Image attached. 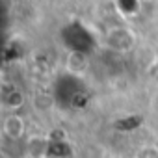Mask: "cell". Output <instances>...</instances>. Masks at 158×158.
Here are the masks:
<instances>
[{
    "label": "cell",
    "instance_id": "1",
    "mask_svg": "<svg viewBox=\"0 0 158 158\" xmlns=\"http://www.w3.org/2000/svg\"><path fill=\"white\" fill-rule=\"evenodd\" d=\"M61 45L69 52H80V54H91L97 48V37L95 34L80 21H71L67 23L60 34H58Z\"/></svg>",
    "mask_w": 158,
    "mask_h": 158
},
{
    "label": "cell",
    "instance_id": "2",
    "mask_svg": "<svg viewBox=\"0 0 158 158\" xmlns=\"http://www.w3.org/2000/svg\"><path fill=\"white\" fill-rule=\"evenodd\" d=\"M82 91H86V86L80 80V76L71 74L67 71L61 73L56 78V82H54V101L58 104H61V106H69L71 108L73 99L78 93H82Z\"/></svg>",
    "mask_w": 158,
    "mask_h": 158
},
{
    "label": "cell",
    "instance_id": "3",
    "mask_svg": "<svg viewBox=\"0 0 158 158\" xmlns=\"http://www.w3.org/2000/svg\"><path fill=\"white\" fill-rule=\"evenodd\" d=\"M136 35L127 26H115L106 34V45L115 52H127L134 47Z\"/></svg>",
    "mask_w": 158,
    "mask_h": 158
},
{
    "label": "cell",
    "instance_id": "4",
    "mask_svg": "<svg viewBox=\"0 0 158 158\" xmlns=\"http://www.w3.org/2000/svg\"><path fill=\"white\" fill-rule=\"evenodd\" d=\"M73 154H74V151L67 139H48L45 158H73Z\"/></svg>",
    "mask_w": 158,
    "mask_h": 158
},
{
    "label": "cell",
    "instance_id": "5",
    "mask_svg": "<svg viewBox=\"0 0 158 158\" xmlns=\"http://www.w3.org/2000/svg\"><path fill=\"white\" fill-rule=\"evenodd\" d=\"M2 130H4V134H6L10 139H19V138L23 136V132H24V121H23L19 115L11 114V115H8V117L4 119Z\"/></svg>",
    "mask_w": 158,
    "mask_h": 158
},
{
    "label": "cell",
    "instance_id": "6",
    "mask_svg": "<svg viewBox=\"0 0 158 158\" xmlns=\"http://www.w3.org/2000/svg\"><path fill=\"white\" fill-rule=\"evenodd\" d=\"M88 54H80V52H69L67 58V73L80 76L86 69H88Z\"/></svg>",
    "mask_w": 158,
    "mask_h": 158
},
{
    "label": "cell",
    "instance_id": "7",
    "mask_svg": "<svg viewBox=\"0 0 158 158\" xmlns=\"http://www.w3.org/2000/svg\"><path fill=\"white\" fill-rule=\"evenodd\" d=\"M115 8L121 15L125 17H132L139 11L141 8V0H115Z\"/></svg>",
    "mask_w": 158,
    "mask_h": 158
},
{
    "label": "cell",
    "instance_id": "8",
    "mask_svg": "<svg viewBox=\"0 0 158 158\" xmlns=\"http://www.w3.org/2000/svg\"><path fill=\"white\" fill-rule=\"evenodd\" d=\"M4 104L10 110H19L24 104V93L21 89H11L10 93L4 95Z\"/></svg>",
    "mask_w": 158,
    "mask_h": 158
},
{
    "label": "cell",
    "instance_id": "9",
    "mask_svg": "<svg viewBox=\"0 0 158 158\" xmlns=\"http://www.w3.org/2000/svg\"><path fill=\"white\" fill-rule=\"evenodd\" d=\"M141 125V115H125L119 121H115V128L121 132H130Z\"/></svg>",
    "mask_w": 158,
    "mask_h": 158
}]
</instances>
